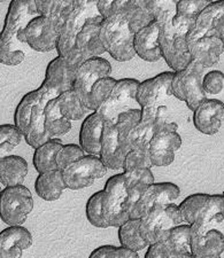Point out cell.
I'll list each match as a JSON object with an SVG mask.
<instances>
[{
    "mask_svg": "<svg viewBox=\"0 0 224 258\" xmlns=\"http://www.w3.org/2000/svg\"><path fill=\"white\" fill-rule=\"evenodd\" d=\"M176 3L146 0L148 10L152 12L160 26L161 54L174 73L181 72L192 62L188 44V33L196 24V21L176 18Z\"/></svg>",
    "mask_w": 224,
    "mask_h": 258,
    "instance_id": "obj_1",
    "label": "cell"
},
{
    "mask_svg": "<svg viewBox=\"0 0 224 258\" xmlns=\"http://www.w3.org/2000/svg\"><path fill=\"white\" fill-rule=\"evenodd\" d=\"M97 7L103 18L100 39L106 52L119 62H127L136 56L134 39L129 19L122 12L113 7V0H102L97 3Z\"/></svg>",
    "mask_w": 224,
    "mask_h": 258,
    "instance_id": "obj_2",
    "label": "cell"
},
{
    "mask_svg": "<svg viewBox=\"0 0 224 258\" xmlns=\"http://www.w3.org/2000/svg\"><path fill=\"white\" fill-rule=\"evenodd\" d=\"M38 16L36 3L28 0H13L8 6L2 36H0V62L5 66H19L26 59V53L20 48L18 39L21 30L32 19Z\"/></svg>",
    "mask_w": 224,
    "mask_h": 258,
    "instance_id": "obj_3",
    "label": "cell"
},
{
    "mask_svg": "<svg viewBox=\"0 0 224 258\" xmlns=\"http://www.w3.org/2000/svg\"><path fill=\"white\" fill-rule=\"evenodd\" d=\"M97 3L98 2H94V0L93 2L76 0L74 11L66 21L60 32L59 43H58L57 47L58 56L64 59L69 66H72L76 70L80 68L82 63L85 62L84 57L78 52L76 46L77 37L89 20L100 16Z\"/></svg>",
    "mask_w": 224,
    "mask_h": 258,
    "instance_id": "obj_4",
    "label": "cell"
},
{
    "mask_svg": "<svg viewBox=\"0 0 224 258\" xmlns=\"http://www.w3.org/2000/svg\"><path fill=\"white\" fill-rule=\"evenodd\" d=\"M204 70L200 64L192 60L186 68L174 75L172 82L173 95L185 102L191 111L196 110L202 101L208 99L202 86Z\"/></svg>",
    "mask_w": 224,
    "mask_h": 258,
    "instance_id": "obj_5",
    "label": "cell"
},
{
    "mask_svg": "<svg viewBox=\"0 0 224 258\" xmlns=\"http://www.w3.org/2000/svg\"><path fill=\"white\" fill-rule=\"evenodd\" d=\"M34 209V198L24 185L5 187L0 193V217L8 226H20Z\"/></svg>",
    "mask_w": 224,
    "mask_h": 258,
    "instance_id": "obj_6",
    "label": "cell"
},
{
    "mask_svg": "<svg viewBox=\"0 0 224 258\" xmlns=\"http://www.w3.org/2000/svg\"><path fill=\"white\" fill-rule=\"evenodd\" d=\"M139 84L140 82L135 78L119 80L109 97L95 113L100 115L105 122L116 124L122 113L140 108L136 99Z\"/></svg>",
    "mask_w": 224,
    "mask_h": 258,
    "instance_id": "obj_7",
    "label": "cell"
},
{
    "mask_svg": "<svg viewBox=\"0 0 224 258\" xmlns=\"http://www.w3.org/2000/svg\"><path fill=\"white\" fill-rule=\"evenodd\" d=\"M76 72V69L59 56L49 61L45 78L40 85L43 90V97L40 99L41 105L46 106L51 100L58 99L60 95L73 90Z\"/></svg>",
    "mask_w": 224,
    "mask_h": 258,
    "instance_id": "obj_8",
    "label": "cell"
},
{
    "mask_svg": "<svg viewBox=\"0 0 224 258\" xmlns=\"http://www.w3.org/2000/svg\"><path fill=\"white\" fill-rule=\"evenodd\" d=\"M128 192L123 173L108 178L103 187V215L109 227H120L128 220L126 205Z\"/></svg>",
    "mask_w": 224,
    "mask_h": 258,
    "instance_id": "obj_9",
    "label": "cell"
},
{
    "mask_svg": "<svg viewBox=\"0 0 224 258\" xmlns=\"http://www.w3.org/2000/svg\"><path fill=\"white\" fill-rule=\"evenodd\" d=\"M60 38V31L48 19L36 16L28 26L21 30L18 39L21 44H27L34 51L46 53L57 49Z\"/></svg>",
    "mask_w": 224,
    "mask_h": 258,
    "instance_id": "obj_10",
    "label": "cell"
},
{
    "mask_svg": "<svg viewBox=\"0 0 224 258\" xmlns=\"http://www.w3.org/2000/svg\"><path fill=\"white\" fill-rule=\"evenodd\" d=\"M62 172L66 188L78 190L92 186L97 179H101L107 168L99 156L85 155Z\"/></svg>",
    "mask_w": 224,
    "mask_h": 258,
    "instance_id": "obj_11",
    "label": "cell"
},
{
    "mask_svg": "<svg viewBox=\"0 0 224 258\" xmlns=\"http://www.w3.org/2000/svg\"><path fill=\"white\" fill-rule=\"evenodd\" d=\"M174 75V72H163L140 82L136 99L142 109L156 110L160 106H165L163 102L169 97H173L172 82Z\"/></svg>",
    "mask_w": 224,
    "mask_h": 258,
    "instance_id": "obj_12",
    "label": "cell"
},
{
    "mask_svg": "<svg viewBox=\"0 0 224 258\" xmlns=\"http://www.w3.org/2000/svg\"><path fill=\"white\" fill-rule=\"evenodd\" d=\"M180 194V187L174 182H154L149 185L132 211L130 219H140L148 210L156 206L170 205L178 199Z\"/></svg>",
    "mask_w": 224,
    "mask_h": 258,
    "instance_id": "obj_13",
    "label": "cell"
},
{
    "mask_svg": "<svg viewBox=\"0 0 224 258\" xmlns=\"http://www.w3.org/2000/svg\"><path fill=\"white\" fill-rule=\"evenodd\" d=\"M110 73L111 64L108 60L103 59V57H94V59L86 60L77 69L74 91L82 99V101H84L86 95L89 94L95 83L101 78L109 77Z\"/></svg>",
    "mask_w": 224,
    "mask_h": 258,
    "instance_id": "obj_14",
    "label": "cell"
},
{
    "mask_svg": "<svg viewBox=\"0 0 224 258\" xmlns=\"http://www.w3.org/2000/svg\"><path fill=\"white\" fill-rule=\"evenodd\" d=\"M178 226L168 214L165 206H156L140 218V235L148 245L160 242L165 232Z\"/></svg>",
    "mask_w": 224,
    "mask_h": 258,
    "instance_id": "obj_15",
    "label": "cell"
},
{
    "mask_svg": "<svg viewBox=\"0 0 224 258\" xmlns=\"http://www.w3.org/2000/svg\"><path fill=\"white\" fill-rule=\"evenodd\" d=\"M224 122V102L217 99H206L193 111V124L206 136H214Z\"/></svg>",
    "mask_w": 224,
    "mask_h": 258,
    "instance_id": "obj_16",
    "label": "cell"
},
{
    "mask_svg": "<svg viewBox=\"0 0 224 258\" xmlns=\"http://www.w3.org/2000/svg\"><path fill=\"white\" fill-rule=\"evenodd\" d=\"M32 243L34 239L28 228L8 226L0 232V258H21Z\"/></svg>",
    "mask_w": 224,
    "mask_h": 258,
    "instance_id": "obj_17",
    "label": "cell"
},
{
    "mask_svg": "<svg viewBox=\"0 0 224 258\" xmlns=\"http://www.w3.org/2000/svg\"><path fill=\"white\" fill-rule=\"evenodd\" d=\"M102 21L101 15L89 20L77 37L76 46L85 61L100 57L103 53H106V48L100 39Z\"/></svg>",
    "mask_w": 224,
    "mask_h": 258,
    "instance_id": "obj_18",
    "label": "cell"
},
{
    "mask_svg": "<svg viewBox=\"0 0 224 258\" xmlns=\"http://www.w3.org/2000/svg\"><path fill=\"white\" fill-rule=\"evenodd\" d=\"M224 220V202L222 194H210L208 201L199 212L198 217L192 225V238L196 239L205 235L214 226L221 224Z\"/></svg>",
    "mask_w": 224,
    "mask_h": 258,
    "instance_id": "obj_19",
    "label": "cell"
},
{
    "mask_svg": "<svg viewBox=\"0 0 224 258\" xmlns=\"http://www.w3.org/2000/svg\"><path fill=\"white\" fill-rule=\"evenodd\" d=\"M182 147V137L177 132L154 136L149 143V156L153 166H169L175 161V153Z\"/></svg>",
    "mask_w": 224,
    "mask_h": 258,
    "instance_id": "obj_20",
    "label": "cell"
},
{
    "mask_svg": "<svg viewBox=\"0 0 224 258\" xmlns=\"http://www.w3.org/2000/svg\"><path fill=\"white\" fill-rule=\"evenodd\" d=\"M191 57L202 68H211L219 62L224 52V38L217 35H209L199 39L189 46Z\"/></svg>",
    "mask_w": 224,
    "mask_h": 258,
    "instance_id": "obj_21",
    "label": "cell"
},
{
    "mask_svg": "<svg viewBox=\"0 0 224 258\" xmlns=\"http://www.w3.org/2000/svg\"><path fill=\"white\" fill-rule=\"evenodd\" d=\"M160 26L154 21L135 35L134 47L136 55L146 62H157L162 59L160 43Z\"/></svg>",
    "mask_w": 224,
    "mask_h": 258,
    "instance_id": "obj_22",
    "label": "cell"
},
{
    "mask_svg": "<svg viewBox=\"0 0 224 258\" xmlns=\"http://www.w3.org/2000/svg\"><path fill=\"white\" fill-rule=\"evenodd\" d=\"M224 16V0L211 2L196 20V24L192 30L188 33L189 46L213 33L215 27L219 20Z\"/></svg>",
    "mask_w": 224,
    "mask_h": 258,
    "instance_id": "obj_23",
    "label": "cell"
},
{
    "mask_svg": "<svg viewBox=\"0 0 224 258\" xmlns=\"http://www.w3.org/2000/svg\"><path fill=\"white\" fill-rule=\"evenodd\" d=\"M126 156V153L123 152L121 145L119 143L115 124L105 122L101 139V151L99 157L107 169L119 170L123 168V162Z\"/></svg>",
    "mask_w": 224,
    "mask_h": 258,
    "instance_id": "obj_24",
    "label": "cell"
},
{
    "mask_svg": "<svg viewBox=\"0 0 224 258\" xmlns=\"http://www.w3.org/2000/svg\"><path fill=\"white\" fill-rule=\"evenodd\" d=\"M105 120L97 113H91L83 120L80 130V146L88 155H100Z\"/></svg>",
    "mask_w": 224,
    "mask_h": 258,
    "instance_id": "obj_25",
    "label": "cell"
},
{
    "mask_svg": "<svg viewBox=\"0 0 224 258\" xmlns=\"http://www.w3.org/2000/svg\"><path fill=\"white\" fill-rule=\"evenodd\" d=\"M29 171L28 162L18 155L0 159V181L5 187L22 185Z\"/></svg>",
    "mask_w": 224,
    "mask_h": 258,
    "instance_id": "obj_26",
    "label": "cell"
},
{
    "mask_svg": "<svg viewBox=\"0 0 224 258\" xmlns=\"http://www.w3.org/2000/svg\"><path fill=\"white\" fill-rule=\"evenodd\" d=\"M66 189L64 172L57 169L53 171L39 173L35 181V190L44 201H57Z\"/></svg>",
    "mask_w": 224,
    "mask_h": 258,
    "instance_id": "obj_27",
    "label": "cell"
},
{
    "mask_svg": "<svg viewBox=\"0 0 224 258\" xmlns=\"http://www.w3.org/2000/svg\"><path fill=\"white\" fill-rule=\"evenodd\" d=\"M35 3L38 15L48 19L60 32L66 21L74 11L75 5H76V0H74V2H69V0H66V2L38 0Z\"/></svg>",
    "mask_w": 224,
    "mask_h": 258,
    "instance_id": "obj_28",
    "label": "cell"
},
{
    "mask_svg": "<svg viewBox=\"0 0 224 258\" xmlns=\"http://www.w3.org/2000/svg\"><path fill=\"white\" fill-rule=\"evenodd\" d=\"M223 252L224 234L215 228L200 238L191 239V253L193 256L218 257Z\"/></svg>",
    "mask_w": 224,
    "mask_h": 258,
    "instance_id": "obj_29",
    "label": "cell"
},
{
    "mask_svg": "<svg viewBox=\"0 0 224 258\" xmlns=\"http://www.w3.org/2000/svg\"><path fill=\"white\" fill-rule=\"evenodd\" d=\"M62 146L64 144L60 139L53 138L35 149L32 163H34L37 172L45 173L58 169L57 156Z\"/></svg>",
    "mask_w": 224,
    "mask_h": 258,
    "instance_id": "obj_30",
    "label": "cell"
},
{
    "mask_svg": "<svg viewBox=\"0 0 224 258\" xmlns=\"http://www.w3.org/2000/svg\"><path fill=\"white\" fill-rule=\"evenodd\" d=\"M191 238H192L191 225L183 224L165 232L160 242H162L173 255H181V253H191Z\"/></svg>",
    "mask_w": 224,
    "mask_h": 258,
    "instance_id": "obj_31",
    "label": "cell"
},
{
    "mask_svg": "<svg viewBox=\"0 0 224 258\" xmlns=\"http://www.w3.org/2000/svg\"><path fill=\"white\" fill-rule=\"evenodd\" d=\"M44 109L45 106L41 105L40 101L37 103L34 108V111H32L30 125H29L28 131L24 135L26 143L35 149L53 139L46 131V127H45Z\"/></svg>",
    "mask_w": 224,
    "mask_h": 258,
    "instance_id": "obj_32",
    "label": "cell"
},
{
    "mask_svg": "<svg viewBox=\"0 0 224 258\" xmlns=\"http://www.w3.org/2000/svg\"><path fill=\"white\" fill-rule=\"evenodd\" d=\"M41 97H43V90H41V87H38L37 90L23 95L22 99L20 100L19 105L16 106L14 113V125L23 133V136L28 131L29 125H30L32 111H34V108L37 103L40 101Z\"/></svg>",
    "mask_w": 224,
    "mask_h": 258,
    "instance_id": "obj_33",
    "label": "cell"
},
{
    "mask_svg": "<svg viewBox=\"0 0 224 258\" xmlns=\"http://www.w3.org/2000/svg\"><path fill=\"white\" fill-rule=\"evenodd\" d=\"M44 116L45 127H46V131L52 138H58V137L67 135V133L72 130V122L64 117V115L61 114L58 99L51 100V101L45 106Z\"/></svg>",
    "mask_w": 224,
    "mask_h": 258,
    "instance_id": "obj_34",
    "label": "cell"
},
{
    "mask_svg": "<svg viewBox=\"0 0 224 258\" xmlns=\"http://www.w3.org/2000/svg\"><path fill=\"white\" fill-rule=\"evenodd\" d=\"M119 241L122 247L134 251H140L148 247V243L140 235V219H128L118 230Z\"/></svg>",
    "mask_w": 224,
    "mask_h": 258,
    "instance_id": "obj_35",
    "label": "cell"
},
{
    "mask_svg": "<svg viewBox=\"0 0 224 258\" xmlns=\"http://www.w3.org/2000/svg\"><path fill=\"white\" fill-rule=\"evenodd\" d=\"M58 101H59V109L61 114L70 122L72 120H81L83 118L85 119L91 114L74 89L60 95L58 98Z\"/></svg>",
    "mask_w": 224,
    "mask_h": 258,
    "instance_id": "obj_36",
    "label": "cell"
},
{
    "mask_svg": "<svg viewBox=\"0 0 224 258\" xmlns=\"http://www.w3.org/2000/svg\"><path fill=\"white\" fill-rule=\"evenodd\" d=\"M116 83H118V81L110 76L99 80L92 86V89H91L89 94L86 95L84 101H83L85 107L88 108L90 111L95 113V111L101 107L102 103L106 101L107 98L109 97V94L115 87Z\"/></svg>",
    "mask_w": 224,
    "mask_h": 258,
    "instance_id": "obj_37",
    "label": "cell"
},
{
    "mask_svg": "<svg viewBox=\"0 0 224 258\" xmlns=\"http://www.w3.org/2000/svg\"><path fill=\"white\" fill-rule=\"evenodd\" d=\"M140 119H142V108H137V109L128 110L126 113H122L119 116L118 122L115 124L116 131H118L119 143L121 145L123 152L128 154L127 151V140L131 131L138 125Z\"/></svg>",
    "mask_w": 224,
    "mask_h": 258,
    "instance_id": "obj_38",
    "label": "cell"
},
{
    "mask_svg": "<svg viewBox=\"0 0 224 258\" xmlns=\"http://www.w3.org/2000/svg\"><path fill=\"white\" fill-rule=\"evenodd\" d=\"M210 194L206 193H196L191 194L188 198H185L178 208H180L181 215L183 217L184 224L192 225L196 222L199 212L202 210V208L208 201Z\"/></svg>",
    "mask_w": 224,
    "mask_h": 258,
    "instance_id": "obj_39",
    "label": "cell"
},
{
    "mask_svg": "<svg viewBox=\"0 0 224 258\" xmlns=\"http://www.w3.org/2000/svg\"><path fill=\"white\" fill-rule=\"evenodd\" d=\"M85 215L91 225L98 228L109 227L103 215V189L89 198L85 206Z\"/></svg>",
    "mask_w": 224,
    "mask_h": 258,
    "instance_id": "obj_40",
    "label": "cell"
},
{
    "mask_svg": "<svg viewBox=\"0 0 224 258\" xmlns=\"http://www.w3.org/2000/svg\"><path fill=\"white\" fill-rule=\"evenodd\" d=\"M153 138V120L142 118L138 125L128 137L127 140V151L128 153L132 149L142 148L145 146H148Z\"/></svg>",
    "mask_w": 224,
    "mask_h": 258,
    "instance_id": "obj_41",
    "label": "cell"
},
{
    "mask_svg": "<svg viewBox=\"0 0 224 258\" xmlns=\"http://www.w3.org/2000/svg\"><path fill=\"white\" fill-rule=\"evenodd\" d=\"M153 166L151 156H149V145L142 148L132 149L127 154L123 162V172L132 171V170L151 169Z\"/></svg>",
    "mask_w": 224,
    "mask_h": 258,
    "instance_id": "obj_42",
    "label": "cell"
},
{
    "mask_svg": "<svg viewBox=\"0 0 224 258\" xmlns=\"http://www.w3.org/2000/svg\"><path fill=\"white\" fill-rule=\"evenodd\" d=\"M23 138V133L15 125H12V124L0 125V152H2V157L5 156V154L13 151L16 146L20 145L21 140Z\"/></svg>",
    "mask_w": 224,
    "mask_h": 258,
    "instance_id": "obj_43",
    "label": "cell"
},
{
    "mask_svg": "<svg viewBox=\"0 0 224 258\" xmlns=\"http://www.w3.org/2000/svg\"><path fill=\"white\" fill-rule=\"evenodd\" d=\"M210 3L208 0H177L175 16L178 19L196 21Z\"/></svg>",
    "mask_w": 224,
    "mask_h": 258,
    "instance_id": "obj_44",
    "label": "cell"
},
{
    "mask_svg": "<svg viewBox=\"0 0 224 258\" xmlns=\"http://www.w3.org/2000/svg\"><path fill=\"white\" fill-rule=\"evenodd\" d=\"M85 156V152L80 145L76 144H68L64 145L62 148L58 153L57 156V165L58 169L61 171H65L68 166L72 165L75 162L81 160L82 157Z\"/></svg>",
    "mask_w": 224,
    "mask_h": 258,
    "instance_id": "obj_45",
    "label": "cell"
},
{
    "mask_svg": "<svg viewBox=\"0 0 224 258\" xmlns=\"http://www.w3.org/2000/svg\"><path fill=\"white\" fill-rule=\"evenodd\" d=\"M167 106H160L156 110V115L153 120V137L162 133L177 132L178 125L176 122L169 119Z\"/></svg>",
    "mask_w": 224,
    "mask_h": 258,
    "instance_id": "obj_46",
    "label": "cell"
},
{
    "mask_svg": "<svg viewBox=\"0 0 224 258\" xmlns=\"http://www.w3.org/2000/svg\"><path fill=\"white\" fill-rule=\"evenodd\" d=\"M122 173L124 177V182H126V188H131V187L139 185L149 186L155 182V179L151 169L132 170V171H127Z\"/></svg>",
    "mask_w": 224,
    "mask_h": 258,
    "instance_id": "obj_47",
    "label": "cell"
},
{
    "mask_svg": "<svg viewBox=\"0 0 224 258\" xmlns=\"http://www.w3.org/2000/svg\"><path fill=\"white\" fill-rule=\"evenodd\" d=\"M202 86L206 94H219L224 87V74L219 70H211L205 74Z\"/></svg>",
    "mask_w": 224,
    "mask_h": 258,
    "instance_id": "obj_48",
    "label": "cell"
},
{
    "mask_svg": "<svg viewBox=\"0 0 224 258\" xmlns=\"http://www.w3.org/2000/svg\"><path fill=\"white\" fill-rule=\"evenodd\" d=\"M173 253L170 252L167 247L162 242H157L148 245V249L145 253V258H170Z\"/></svg>",
    "mask_w": 224,
    "mask_h": 258,
    "instance_id": "obj_49",
    "label": "cell"
},
{
    "mask_svg": "<svg viewBox=\"0 0 224 258\" xmlns=\"http://www.w3.org/2000/svg\"><path fill=\"white\" fill-rule=\"evenodd\" d=\"M108 258H139V255L137 251L130 250V249L120 245V247H115Z\"/></svg>",
    "mask_w": 224,
    "mask_h": 258,
    "instance_id": "obj_50",
    "label": "cell"
},
{
    "mask_svg": "<svg viewBox=\"0 0 224 258\" xmlns=\"http://www.w3.org/2000/svg\"><path fill=\"white\" fill-rule=\"evenodd\" d=\"M116 245L113 244H103L100 247L95 248L94 250L90 253L89 258H108L110 252L114 250Z\"/></svg>",
    "mask_w": 224,
    "mask_h": 258,
    "instance_id": "obj_51",
    "label": "cell"
},
{
    "mask_svg": "<svg viewBox=\"0 0 224 258\" xmlns=\"http://www.w3.org/2000/svg\"><path fill=\"white\" fill-rule=\"evenodd\" d=\"M211 35H217V36H221L224 38V16L223 18L218 21L216 27H215L214 31Z\"/></svg>",
    "mask_w": 224,
    "mask_h": 258,
    "instance_id": "obj_52",
    "label": "cell"
},
{
    "mask_svg": "<svg viewBox=\"0 0 224 258\" xmlns=\"http://www.w3.org/2000/svg\"><path fill=\"white\" fill-rule=\"evenodd\" d=\"M192 258H221V256H218V257H201V256H193Z\"/></svg>",
    "mask_w": 224,
    "mask_h": 258,
    "instance_id": "obj_53",
    "label": "cell"
},
{
    "mask_svg": "<svg viewBox=\"0 0 224 258\" xmlns=\"http://www.w3.org/2000/svg\"><path fill=\"white\" fill-rule=\"evenodd\" d=\"M222 197H223V202H224V192L222 193Z\"/></svg>",
    "mask_w": 224,
    "mask_h": 258,
    "instance_id": "obj_54",
    "label": "cell"
}]
</instances>
